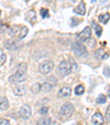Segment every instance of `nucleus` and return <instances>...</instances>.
<instances>
[{
	"label": "nucleus",
	"instance_id": "obj_1",
	"mask_svg": "<svg viewBox=\"0 0 110 125\" xmlns=\"http://www.w3.org/2000/svg\"><path fill=\"white\" fill-rule=\"evenodd\" d=\"M25 78H26V64L21 63L18 66L16 73L9 78V81L11 83H19L25 80Z\"/></svg>",
	"mask_w": 110,
	"mask_h": 125
},
{
	"label": "nucleus",
	"instance_id": "obj_2",
	"mask_svg": "<svg viewBox=\"0 0 110 125\" xmlns=\"http://www.w3.org/2000/svg\"><path fill=\"white\" fill-rule=\"evenodd\" d=\"M72 51L75 55L79 58H87L88 57V51H87L86 47L83 45L80 42L75 41V42L72 44Z\"/></svg>",
	"mask_w": 110,
	"mask_h": 125
},
{
	"label": "nucleus",
	"instance_id": "obj_3",
	"mask_svg": "<svg viewBox=\"0 0 110 125\" xmlns=\"http://www.w3.org/2000/svg\"><path fill=\"white\" fill-rule=\"evenodd\" d=\"M74 112V105L72 103H65L62 105L61 110H59V115L62 117H69Z\"/></svg>",
	"mask_w": 110,
	"mask_h": 125
},
{
	"label": "nucleus",
	"instance_id": "obj_4",
	"mask_svg": "<svg viewBox=\"0 0 110 125\" xmlns=\"http://www.w3.org/2000/svg\"><path fill=\"white\" fill-rule=\"evenodd\" d=\"M57 71H59V75H62V76H66V75H68V74H69L70 72H72V71H70L69 62L66 61V60L62 61L61 63L59 64V66H57Z\"/></svg>",
	"mask_w": 110,
	"mask_h": 125
},
{
	"label": "nucleus",
	"instance_id": "obj_5",
	"mask_svg": "<svg viewBox=\"0 0 110 125\" xmlns=\"http://www.w3.org/2000/svg\"><path fill=\"white\" fill-rule=\"evenodd\" d=\"M22 47V43L19 40H16V39H9V40L5 41V48L10 51H16V50L20 49Z\"/></svg>",
	"mask_w": 110,
	"mask_h": 125
},
{
	"label": "nucleus",
	"instance_id": "obj_6",
	"mask_svg": "<svg viewBox=\"0 0 110 125\" xmlns=\"http://www.w3.org/2000/svg\"><path fill=\"white\" fill-rule=\"evenodd\" d=\"M54 68V63L50 60H45L40 64V72L42 74H47L50 73Z\"/></svg>",
	"mask_w": 110,
	"mask_h": 125
},
{
	"label": "nucleus",
	"instance_id": "obj_7",
	"mask_svg": "<svg viewBox=\"0 0 110 125\" xmlns=\"http://www.w3.org/2000/svg\"><path fill=\"white\" fill-rule=\"evenodd\" d=\"M19 113H20V116L24 120H29L31 117V114H32V111H31V107L26 104L22 105L19 110Z\"/></svg>",
	"mask_w": 110,
	"mask_h": 125
},
{
	"label": "nucleus",
	"instance_id": "obj_8",
	"mask_svg": "<svg viewBox=\"0 0 110 125\" xmlns=\"http://www.w3.org/2000/svg\"><path fill=\"white\" fill-rule=\"evenodd\" d=\"M90 37H91V29L89 28V27H86V28L78 34V39H79L80 41H83V42H86L87 40H89Z\"/></svg>",
	"mask_w": 110,
	"mask_h": 125
},
{
	"label": "nucleus",
	"instance_id": "obj_9",
	"mask_svg": "<svg viewBox=\"0 0 110 125\" xmlns=\"http://www.w3.org/2000/svg\"><path fill=\"white\" fill-rule=\"evenodd\" d=\"M103 122H105V118L100 112H96L93 115V124L94 125H102Z\"/></svg>",
	"mask_w": 110,
	"mask_h": 125
},
{
	"label": "nucleus",
	"instance_id": "obj_10",
	"mask_svg": "<svg viewBox=\"0 0 110 125\" xmlns=\"http://www.w3.org/2000/svg\"><path fill=\"white\" fill-rule=\"evenodd\" d=\"M70 94H72V89H70L69 86H63L61 90L59 91V93H57V95H59V97L69 96Z\"/></svg>",
	"mask_w": 110,
	"mask_h": 125
},
{
	"label": "nucleus",
	"instance_id": "obj_11",
	"mask_svg": "<svg viewBox=\"0 0 110 125\" xmlns=\"http://www.w3.org/2000/svg\"><path fill=\"white\" fill-rule=\"evenodd\" d=\"M35 19H36V14H35L34 10H30V11H28L25 13V20L29 21L30 23H34Z\"/></svg>",
	"mask_w": 110,
	"mask_h": 125
},
{
	"label": "nucleus",
	"instance_id": "obj_12",
	"mask_svg": "<svg viewBox=\"0 0 110 125\" xmlns=\"http://www.w3.org/2000/svg\"><path fill=\"white\" fill-rule=\"evenodd\" d=\"M26 92V86L25 85H18V86H16L13 89V93L16 95H19V96H21V95H23L24 93Z\"/></svg>",
	"mask_w": 110,
	"mask_h": 125
},
{
	"label": "nucleus",
	"instance_id": "obj_13",
	"mask_svg": "<svg viewBox=\"0 0 110 125\" xmlns=\"http://www.w3.org/2000/svg\"><path fill=\"white\" fill-rule=\"evenodd\" d=\"M74 12L77 14H80V16H83V14L86 13V6H85L84 2H80L79 5L77 6V7L74 9Z\"/></svg>",
	"mask_w": 110,
	"mask_h": 125
},
{
	"label": "nucleus",
	"instance_id": "obj_14",
	"mask_svg": "<svg viewBox=\"0 0 110 125\" xmlns=\"http://www.w3.org/2000/svg\"><path fill=\"white\" fill-rule=\"evenodd\" d=\"M95 54H96V57L98 58V59H101V60L107 59V58L109 57V54H108V53H107V52H106L103 49H98V50H96Z\"/></svg>",
	"mask_w": 110,
	"mask_h": 125
},
{
	"label": "nucleus",
	"instance_id": "obj_15",
	"mask_svg": "<svg viewBox=\"0 0 110 125\" xmlns=\"http://www.w3.org/2000/svg\"><path fill=\"white\" fill-rule=\"evenodd\" d=\"M9 107V102L6 96L0 97V110H7Z\"/></svg>",
	"mask_w": 110,
	"mask_h": 125
},
{
	"label": "nucleus",
	"instance_id": "obj_16",
	"mask_svg": "<svg viewBox=\"0 0 110 125\" xmlns=\"http://www.w3.org/2000/svg\"><path fill=\"white\" fill-rule=\"evenodd\" d=\"M28 32H29L28 28H26L25 26H22L21 28H20L19 33H18V38L19 39H24L26 37V34H28Z\"/></svg>",
	"mask_w": 110,
	"mask_h": 125
},
{
	"label": "nucleus",
	"instance_id": "obj_17",
	"mask_svg": "<svg viewBox=\"0 0 110 125\" xmlns=\"http://www.w3.org/2000/svg\"><path fill=\"white\" fill-rule=\"evenodd\" d=\"M52 121H51V117L49 116H44V117L40 118V121L38 122V125H51Z\"/></svg>",
	"mask_w": 110,
	"mask_h": 125
},
{
	"label": "nucleus",
	"instance_id": "obj_18",
	"mask_svg": "<svg viewBox=\"0 0 110 125\" xmlns=\"http://www.w3.org/2000/svg\"><path fill=\"white\" fill-rule=\"evenodd\" d=\"M20 28H21L20 26H13V27H11V28H9V34L10 35H17V37H18V33H19V31H20Z\"/></svg>",
	"mask_w": 110,
	"mask_h": 125
},
{
	"label": "nucleus",
	"instance_id": "obj_19",
	"mask_svg": "<svg viewBox=\"0 0 110 125\" xmlns=\"http://www.w3.org/2000/svg\"><path fill=\"white\" fill-rule=\"evenodd\" d=\"M69 65H70V71H72V72H76V71L78 70L77 63H76V61L73 59L72 57L69 58Z\"/></svg>",
	"mask_w": 110,
	"mask_h": 125
},
{
	"label": "nucleus",
	"instance_id": "obj_20",
	"mask_svg": "<svg viewBox=\"0 0 110 125\" xmlns=\"http://www.w3.org/2000/svg\"><path fill=\"white\" fill-rule=\"evenodd\" d=\"M109 19H110V14L109 13H105V14H100V16H99V21L103 24L107 23V22L109 21Z\"/></svg>",
	"mask_w": 110,
	"mask_h": 125
},
{
	"label": "nucleus",
	"instance_id": "obj_21",
	"mask_svg": "<svg viewBox=\"0 0 110 125\" xmlns=\"http://www.w3.org/2000/svg\"><path fill=\"white\" fill-rule=\"evenodd\" d=\"M52 87H53V85L50 84L49 82H45L41 85V90H42L43 92H50V91L52 90Z\"/></svg>",
	"mask_w": 110,
	"mask_h": 125
},
{
	"label": "nucleus",
	"instance_id": "obj_22",
	"mask_svg": "<svg viewBox=\"0 0 110 125\" xmlns=\"http://www.w3.org/2000/svg\"><path fill=\"white\" fill-rule=\"evenodd\" d=\"M6 60H7V55H6L5 51L2 49H0V66H2L5 64Z\"/></svg>",
	"mask_w": 110,
	"mask_h": 125
},
{
	"label": "nucleus",
	"instance_id": "obj_23",
	"mask_svg": "<svg viewBox=\"0 0 110 125\" xmlns=\"http://www.w3.org/2000/svg\"><path fill=\"white\" fill-rule=\"evenodd\" d=\"M84 91H85L84 85H77L75 87V94H77V95H82L84 93Z\"/></svg>",
	"mask_w": 110,
	"mask_h": 125
},
{
	"label": "nucleus",
	"instance_id": "obj_24",
	"mask_svg": "<svg viewBox=\"0 0 110 125\" xmlns=\"http://www.w3.org/2000/svg\"><path fill=\"white\" fill-rule=\"evenodd\" d=\"M106 101H107V97H106L105 94L99 95L98 99H97V103L98 104H103V103H106Z\"/></svg>",
	"mask_w": 110,
	"mask_h": 125
},
{
	"label": "nucleus",
	"instance_id": "obj_25",
	"mask_svg": "<svg viewBox=\"0 0 110 125\" xmlns=\"http://www.w3.org/2000/svg\"><path fill=\"white\" fill-rule=\"evenodd\" d=\"M95 32H96L97 37H100L101 33H102V29H101V27L98 26V24H95Z\"/></svg>",
	"mask_w": 110,
	"mask_h": 125
},
{
	"label": "nucleus",
	"instance_id": "obj_26",
	"mask_svg": "<svg viewBox=\"0 0 110 125\" xmlns=\"http://www.w3.org/2000/svg\"><path fill=\"white\" fill-rule=\"evenodd\" d=\"M40 89H41L40 83H35V84L32 86V92L33 93H38L39 91H40Z\"/></svg>",
	"mask_w": 110,
	"mask_h": 125
},
{
	"label": "nucleus",
	"instance_id": "obj_27",
	"mask_svg": "<svg viewBox=\"0 0 110 125\" xmlns=\"http://www.w3.org/2000/svg\"><path fill=\"white\" fill-rule=\"evenodd\" d=\"M41 16H42V18H47V17L50 16L49 10L45 9V8H42V9H41Z\"/></svg>",
	"mask_w": 110,
	"mask_h": 125
},
{
	"label": "nucleus",
	"instance_id": "obj_28",
	"mask_svg": "<svg viewBox=\"0 0 110 125\" xmlns=\"http://www.w3.org/2000/svg\"><path fill=\"white\" fill-rule=\"evenodd\" d=\"M106 121H108V122H110V105L107 107V111H106V116H105Z\"/></svg>",
	"mask_w": 110,
	"mask_h": 125
},
{
	"label": "nucleus",
	"instance_id": "obj_29",
	"mask_svg": "<svg viewBox=\"0 0 110 125\" xmlns=\"http://www.w3.org/2000/svg\"><path fill=\"white\" fill-rule=\"evenodd\" d=\"M46 82H49L50 84H52V85H53V86H54V85H55V84H56V80H55V78H53V76H51V78H49V79H47V80H46Z\"/></svg>",
	"mask_w": 110,
	"mask_h": 125
},
{
	"label": "nucleus",
	"instance_id": "obj_30",
	"mask_svg": "<svg viewBox=\"0 0 110 125\" xmlns=\"http://www.w3.org/2000/svg\"><path fill=\"white\" fill-rule=\"evenodd\" d=\"M0 125H10L9 120H7V118H0Z\"/></svg>",
	"mask_w": 110,
	"mask_h": 125
},
{
	"label": "nucleus",
	"instance_id": "obj_31",
	"mask_svg": "<svg viewBox=\"0 0 110 125\" xmlns=\"http://www.w3.org/2000/svg\"><path fill=\"white\" fill-rule=\"evenodd\" d=\"M103 74H105L106 76H110V68L109 66H105V69H103Z\"/></svg>",
	"mask_w": 110,
	"mask_h": 125
},
{
	"label": "nucleus",
	"instance_id": "obj_32",
	"mask_svg": "<svg viewBox=\"0 0 110 125\" xmlns=\"http://www.w3.org/2000/svg\"><path fill=\"white\" fill-rule=\"evenodd\" d=\"M47 112H49V107H47V106H43L42 109L40 110V113L41 114H46Z\"/></svg>",
	"mask_w": 110,
	"mask_h": 125
},
{
	"label": "nucleus",
	"instance_id": "obj_33",
	"mask_svg": "<svg viewBox=\"0 0 110 125\" xmlns=\"http://www.w3.org/2000/svg\"><path fill=\"white\" fill-rule=\"evenodd\" d=\"M108 0H101V3H105V2H107Z\"/></svg>",
	"mask_w": 110,
	"mask_h": 125
},
{
	"label": "nucleus",
	"instance_id": "obj_34",
	"mask_svg": "<svg viewBox=\"0 0 110 125\" xmlns=\"http://www.w3.org/2000/svg\"><path fill=\"white\" fill-rule=\"evenodd\" d=\"M108 95H109V97H110V89L108 90Z\"/></svg>",
	"mask_w": 110,
	"mask_h": 125
},
{
	"label": "nucleus",
	"instance_id": "obj_35",
	"mask_svg": "<svg viewBox=\"0 0 110 125\" xmlns=\"http://www.w3.org/2000/svg\"><path fill=\"white\" fill-rule=\"evenodd\" d=\"M24 1H26V2H28V1H29V0H24Z\"/></svg>",
	"mask_w": 110,
	"mask_h": 125
},
{
	"label": "nucleus",
	"instance_id": "obj_36",
	"mask_svg": "<svg viewBox=\"0 0 110 125\" xmlns=\"http://www.w3.org/2000/svg\"><path fill=\"white\" fill-rule=\"evenodd\" d=\"M0 16H1V11H0Z\"/></svg>",
	"mask_w": 110,
	"mask_h": 125
},
{
	"label": "nucleus",
	"instance_id": "obj_37",
	"mask_svg": "<svg viewBox=\"0 0 110 125\" xmlns=\"http://www.w3.org/2000/svg\"><path fill=\"white\" fill-rule=\"evenodd\" d=\"M78 125H79V124H78Z\"/></svg>",
	"mask_w": 110,
	"mask_h": 125
}]
</instances>
